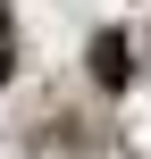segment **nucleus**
<instances>
[{"label":"nucleus","instance_id":"nucleus-2","mask_svg":"<svg viewBox=\"0 0 151 159\" xmlns=\"http://www.w3.org/2000/svg\"><path fill=\"white\" fill-rule=\"evenodd\" d=\"M17 75V17H8V0H0V84Z\"/></svg>","mask_w":151,"mask_h":159},{"label":"nucleus","instance_id":"nucleus-1","mask_svg":"<svg viewBox=\"0 0 151 159\" xmlns=\"http://www.w3.org/2000/svg\"><path fill=\"white\" fill-rule=\"evenodd\" d=\"M92 75H101L109 92L134 84V42H126V34H101V42H92Z\"/></svg>","mask_w":151,"mask_h":159}]
</instances>
